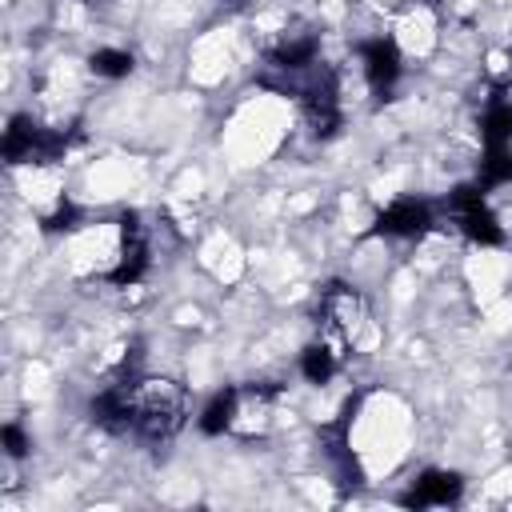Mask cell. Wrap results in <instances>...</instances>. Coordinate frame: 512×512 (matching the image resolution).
<instances>
[{
  "label": "cell",
  "mask_w": 512,
  "mask_h": 512,
  "mask_svg": "<svg viewBox=\"0 0 512 512\" xmlns=\"http://www.w3.org/2000/svg\"><path fill=\"white\" fill-rule=\"evenodd\" d=\"M184 424V388L172 380H136L132 432L148 444H164Z\"/></svg>",
  "instance_id": "cell-1"
},
{
  "label": "cell",
  "mask_w": 512,
  "mask_h": 512,
  "mask_svg": "<svg viewBox=\"0 0 512 512\" xmlns=\"http://www.w3.org/2000/svg\"><path fill=\"white\" fill-rule=\"evenodd\" d=\"M68 148V136L64 132H52V128H40L32 116L16 112L4 128V160L8 164H52L60 160Z\"/></svg>",
  "instance_id": "cell-2"
},
{
  "label": "cell",
  "mask_w": 512,
  "mask_h": 512,
  "mask_svg": "<svg viewBox=\"0 0 512 512\" xmlns=\"http://www.w3.org/2000/svg\"><path fill=\"white\" fill-rule=\"evenodd\" d=\"M304 124L316 140H332L344 124V112H340V80L332 68H320L308 84H304Z\"/></svg>",
  "instance_id": "cell-3"
},
{
  "label": "cell",
  "mask_w": 512,
  "mask_h": 512,
  "mask_svg": "<svg viewBox=\"0 0 512 512\" xmlns=\"http://www.w3.org/2000/svg\"><path fill=\"white\" fill-rule=\"evenodd\" d=\"M448 204H452V212H456L460 232H464L472 244H484V248L504 244V228H500V220L492 216V208H488L480 184H460V188H452Z\"/></svg>",
  "instance_id": "cell-4"
},
{
  "label": "cell",
  "mask_w": 512,
  "mask_h": 512,
  "mask_svg": "<svg viewBox=\"0 0 512 512\" xmlns=\"http://www.w3.org/2000/svg\"><path fill=\"white\" fill-rule=\"evenodd\" d=\"M360 316H364V300H360V292H356L352 284H344V280H332V284L320 292V300H316V324H320L336 344H348V340H352Z\"/></svg>",
  "instance_id": "cell-5"
},
{
  "label": "cell",
  "mask_w": 512,
  "mask_h": 512,
  "mask_svg": "<svg viewBox=\"0 0 512 512\" xmlns=\"http://www.w3.org/2000/svg\"><path fill=\"white\" fill-rule=\"evenodd\" d=\"M148 272V236L136 212H120V260L108 272V284L128 288Z\"/></svg>",
  "instance_id": "cell-6"
},
{
  "label": "cell",
  "mask_w": 512,
  "mask_h": 512,
  "mask_svg": "<svg viewBox=\"0 0 512 512\" xmlns=\"http://www.w3.org/2000/svg\"><path fill=\"white\" fill-rule=\"evenodd\" d=\"M88 412H92V420L104 432H112V436L128 432L132 428V412H136V376H120L116 384H108L104 392H96L92 404H88Z\"/></svg>",
  "instance_id": "cell-7"
},
{
  "label": "cell",
  "mask_w": 512,
  "mask_h": 512,
  "mask_svg": "<svg viewBox=\"0 0 512 512\" xmlns=\"http://www.w3.org/2000/svg\"><path fill=\"white\" fill-rule=\"evenodd\" d=\"M360 60H364V76H368V88L384 100L392 92V84L400 80L404 64H400V48L388 40V36H376V40H364L360 44Z\"/></svg>",
  "instance_id": "cell-8"
},
{
  "label": "cell",
  "mask_w": 512,
  "mask_h": 512,
  "mask_svg": "<svg viewBox=\"0 0 512 512\" xmlns=\"http://www.w3.org/2000/svg\"><path fill=\"white\" fill-rule=\"evenodd\" d=\"M428 228H432V208H428L424 200L404 196V200L388 204V208L376 216L372 236H404V240H412V236H424Z\"/></svg>",
  "instance_id": "cell-9"
},
{
  "label": "cell",
  "mask_w": 512,
  "mask_h": 512,
  "mask_svg": "<svg viewBox=\"0 0 512 512\" xmlns=\"http://www.w3.org/2000/svg\"><path fill=\"white\" fill-rule=\"evenodd\" d=\"M464 492L460 472H444V468H428L420 472V480L412 484V492L404 496L408 508H428V504H456Z\"/></svg>",
  "instance_id": "cell-10"
},
{
  "label": "cell",
  "mask_w": 512,
  "mask_h": 512,
  "mask_svg": "<svg viewBox=\"0 0 512 512\" xmlns=\"http://www.w3.org/2000/svg\"><path fill=\"white\" fill-rule=\"evenodd\" d=\"M316 52H320V40L312 32H304V36H288L276 48H268V64L284 68V72H296V68L316 64Z\"/></svg>",
  "instance_id": "cell-11"
},
{
  "label": "cell",
  "mask_w": 512,
  "mask_h": 512,
  "mask_svg": "<svg viewBox=\"0 0 512 512\" xmlns=\"http://www.w3.org/2000/svg\"><path fill=\"white\" fill-rule=\"evenodd\" d=\"M236 408H240V388H224V392H216V396L204 404V412H200V432H204V436H220V432H228L232 420H236Z\"/></svg>",
  "instance_id": "cell-12"
},
{
  "label": "cell",
  "mask_w": 512,
  "mask_h": 512,
  "mask_svg": "<svg viewBox=\"0 0 512 512\" xmlns=\"http://www.w3.org/2000/svg\"><path fill=\"white\" fill-rule=\"evenodd\" d=\"M480 136H484V144L488 148H504V144H512V100H492L488 104V112H484V120H480Z\"/></svg>",
  "instance_id": "cell-13"
},
{
  "label": "cell",
  "mask_w": 512,
  "mask_h": 512,
  "mask_svg": "<svg viewBox=\"0 0 512 512\" xmlns=\"http://www.w3.org/2000/svg\"><path fill=\"white\" fill-rule=\"evenodd\" d=\"M300 372H304L308 384H328L332 372H336V352L328 344H308L300 352Z\"/></svg>",
  "instance_id": "cell-14"
},
{
  "label": "cell",
  "mask_w": 512,
  "mask_h": 512,
  "mask_svg": "<svg viewBox=\"0 0 512 512\" xmlns=\"http://www.w3.org/2000/svg\"><path fill=\"white\" fill-rule=\"evenodd\" d=\"M512 184V148H488L480 160V188H500Z\"/></svg>",
  "instance_id": "cell-15"
},
{
  "label": "cell",
  "mask_w": 512,
  "mask_h": 512,
  "mask_svg": "<svg viewBox=\"0 0 512 512\" xmlns=\"http://www.w3.org/2000/svg\"><path fill=\"white\" fill-rule=\"evenodd\" d=\"M88 68L100 80H120V76L132 72V52H124V48H100V52L88 56Z\"/></svg>",
  "instance_id": "cell-16"
},
{
  "label": "cell",
  "mask_w": 512,
  "mask_h": 512,
  "mask_svg": "<svg viewBox=\"0 0 512 512\" xmlns=\"http://www.w3.org/2000/svg\"><path fill=\"white\" fill-rule=\"evenodd\" d=\"M76 224H80V208H76L72 200H60V204H56V212H48V216L40 220V228H44V232H72Z\"/></svg>",
  "instance_id": "cell-17"
},
{
  "label": "cell",
  "mask_w": 512,
  "mask_h": 512,
  "mask_svg": "<svg viewBox=\"0 0 512 512\" xmlns=\"http://www.w3.org/2000/svg\"><path fill=\"white\" fill-rule=\"evenodd\" d=\"M0 440H4V452L12 456V460H20V456H28V436H24V428L16 424V420H8L4 428H0Z\"/></svg>",
  "instance_id": "cell-18"
},
{
  "label": "cell",
  "mask_w": 512,
  "mask_h": 512,
  "mask_svg": "<svg viewBox=\"0 0 512 512\" xmlns=\"http://www.w3.org/2000/svg\"><path fill=\"white\" fill-rule=\"evenodd\" d=\"M428 4H440V0H428Z\"/></svg>",
  "instance_id": "cell-19"
}]
</instances>
